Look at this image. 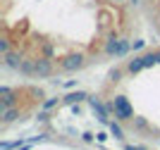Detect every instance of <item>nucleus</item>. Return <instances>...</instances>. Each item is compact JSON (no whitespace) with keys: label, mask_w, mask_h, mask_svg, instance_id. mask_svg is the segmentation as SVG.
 <instances>
[{"label":"nucleus","mask_w":160,"mask_h":150,"mask_svg":"<svg viewBox=\"0 0 160 150\" xmlns=\"http://www.w3.org/2000/svg\"><path fill=\"white\" fill-rule=\"evenodd\" d=\"M141 12H143V22L151 26L153 36L160 43V0H139Z\"/></svg>","instance_id":"nucleus-3"},{"label":"nucleus","mask_w":160,"mask_h":150,"mask_svg":"<svg viewBox=\"0 0 160 150\" xmlns=\"http://www.w3.org/2000/svg\"><path fill=\"white\" fill-rule=\"evenodd\" d=\"M139 0H0V55L27 79H60L120 60L139 36Z\"/></svg>","instance_id":"nucleus-1"},{"label":"nucleus","mask_w":160,"mask_h":150,"mask_svg":"<svg viewBox=\"0 0 160 150\" xmlns=\"http://www.w3.org/2000/svg\"><path fill=\"white\" fill-rule=\"evenodd\" d=\"M100 95L120 129L160 143V43L120 60Z\"/></svg>","instance_id":"nucleus-2"}]
</instances>
